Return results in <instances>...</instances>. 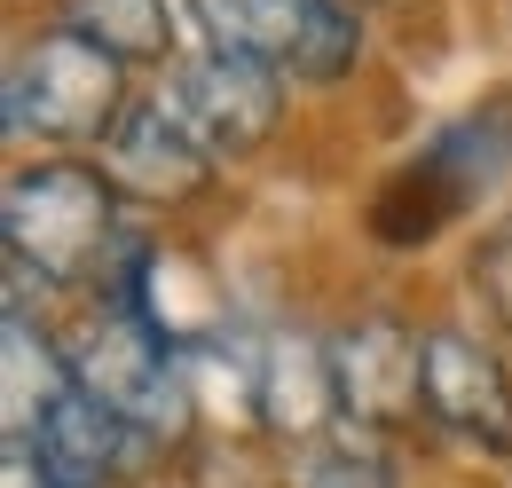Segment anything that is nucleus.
I'll list each match as a JSON object with an SVG mask.
<instances>
[{
  "label": "nucleus",
  "instance_id": "1",
  "mask_svg": "<svg viewBox=\"0 0 512 488\" xmlns=\"http://www.w3.org/2000/svg\"><path fill=\"white\" fill-rule=\"evenodd\" d=\"M0 237H8V268H24L32 284H103L134 229L119 213L111 174H95V166H32V174L8 182Z\"/></svg>",
  "mask_w": 512,
  "mask_h": 488
},
{
  "label": "nucleus",
  "instance_id": "2",
  "mask_svg": "<svg viewBox=\"0 0 512 488\" xmlns=\"http://www.w3.org/2000/svg\"><path fill=\"white\" fill-rule=\"evenodd\" d=\"M56 355H64L71 386L95 394L111 418H127L142 441H182V433L197 426L190 363H182V347H174L150 315L103 300V315H87L71 339H56Z\"/></svg>",
  "mask_w": 512,
  "mask_h": 488
},
{
  "label": "nucleus",
  "instance_id": "3",
  "mask_svg": "<svg viewBox=\"0 0 512 488\" xmlns=\"http://www.w3.org/2000/svg\"><path fill=\"white\" fill-rule=\"evenodd\" d=\"M127 119V79L119 56L95 48L87 32H40L8 63V126L48 134V142H111Z\"/></svg>",
  "mask_w": 512,
  "mask_h": 488
},
{
  "label": "nucleus",
  "instance_id": "4",
  "mask_svg": "<svg viewBox=\"0 0 512 488\" xmlns=\"http://www.w3.org/2000/svg\"><path fill=\"white\" fill-rule=\"evenodd\" d=\"M205 48L245 56L276 79H339L355 63V16L339 0H190Z\"/></svg>",
  "mask_w": 512,
  "mask_h": 488
},
{
  "label": "nucleus",
  "instance_id": "5",
  "mask_svg": "<svg viewBox=\"0 0 512 488\" xmlns=\"http://www.w3.org/2000/svg\"><path fill=\"white\" fill-rule=\"evenodd\" d=\"M158 103L190 126V142L221 166V158H245V150H260V142L276 134L284 79H276V71H260V63H245V56L205 48V56H182L174 71H166Z\"/></svg>",
  "mask_w": 512,
  "mask_h": 488
},
{
  "label": "nucleus",
  "instance_id": "6",
  "mask_svg": "<svg viewBox=\"0 0 512 488\" xmlns=\"http://www.w3.org/2000/svg\"><path fill=\"white\" fill-rule=\"evenodd\" d=\"M331 370H339V410L363 433L418 426L426 410V339L394 315H363L331 339Z\"/></svg>",
  "mask_w": 512,
  "mask_h": 488
},
{
  "label": "nucleus",
  "instance_id": "7",
  "mask_svg": "<svg viewBox=\"0 0 512 488\" xmlns=\"http://www.w3.org/2000/svg\"><path fill=\"white\" fill-rule=\"evenodd\" d=\"M134 441H142V433H134L127 418H111L95 394L64 386V394L24 426V441H8V449L40 473V488H111V481L134 473Z\"/></svg>",
  "mask_w": 512,
  "mask_h": 488
},
{
  "label": "nucleus",
  "instance_id": "8",
  "mask_svg": "<svg viewBox=\"0 0 512 488\" xmlns=\"http://www.w3.org/2000/svg\"><path fill=\"white\" fill-rule=\"evenodd\" d=\"M426 418L481 449H512V370L465 331H426Z\"/></svg>",
  "mask_w": 512,
  "mask_h": 488
},
{
  "label": "nucleus",
  "instance_id": "9",
  "mask_svg": "<svg viewBox=\"0 0 512 488\" xmlns=\"http://www.w3.org/2000/svg\"><path fill=\"white\" fill-rule=\"evenodd\" d=\"M103 174H111L119 197H142V205H182L190 189H205L213 158L190 142V126L150 95V103H134L127 119H119V134L103 142Z\"/></svg>",
  "mask_w": 512,
  "mask_h": 488
},
{
  "label": "nucleus",
  "instance_id": "10",
  "mask_svg": "<svg viewBox=\"0 0 512 488\" xmlns=\"http://www.w3.org/2000/svg\"><path fill=\"white\" fill-rule=\"evenodd\" d=\"M253 426L284 433L292 449L316 441V433L347 426L339 410V370H331V339H308V331H276L260 339V410Z\"/></svg>",
  "mask_w": 512,
  "mask_h": 488
},
{
  "label": "nucleus",
  "instance_id": "11",
  "mask_svg": "<svg viewBox=\"0 0 512 488\" xmlns=\"http://www.w3.org/2000/svg\"><path fill=\"white\" fill-rule=\"evenodd\" d=\"M292 488H394L386 441L363 426H331L292 449Z\"/></svg>",
  "mask_w": 512,
  "mask_h": 488
},
{
  "label": "nucleus",
  "instance_id": "12",
  "mask_svg": "<svg viewBox=\"0 0 512 488\" xmlns=\"http://www.w3.org/2000/svg\"><path fill=\"white\" fill-rule=\"evenodd\" d=\"M71 32H87L95 48L111 56H166L174 24H166V0H71Z\"/></svg>",
  "mask_w": 512,
  "mask_h": 488
},
{
  "label": "nucleus",
  "instance_id": "13",
  "mask_svg": "<svg viewBox=\"0 0 512 488\" xmlns=\"http://www.w3.org/2000/svg\"><path fill=\"white\" fill-rule=\"evenodd\" d=\"M473 300L489 307L497 323L512 331V213L489 229V237L473 244Z\"/></svg>",
  "mask_w": 512,
  "mask_h": 488
},
{
  "label": "nucleus",
  "instance_id": "14",
  "mask_svg": "<svg viewBox=\"0 0 512 488\" xmlns=\"http://www.w3.org/2000/svg\"><path fill=\"white\" fill-rule=\"evenodd\" d=\"M205 488H292V465H260L245 449H229L221 465H205Z\"/></svg>",
  "mask_w": 512,
  "mask_h": 488
}]
</instances>
